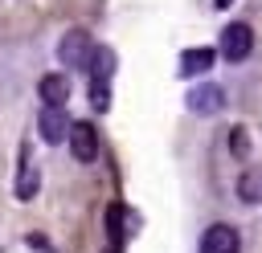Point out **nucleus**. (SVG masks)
Returning a JSON list of instances; mask_svg holds the SVG:
<instances>
[{
  "instance_id": "nucleus-1",
  "label": "nucleus",
  "mask_w": 262,
  "mask_h": 253,
  "mask_svg": "<svg viewBox=\"0 0 262 253\" xmlns=\"http://www.w3.org/2000/svg\"><path fill=\"white\" fill-rule=\"evenodd\" d=\"M57 57H61V65L78 69V65H86V61L94 57V45H90V37H86L82 29H74V33H66V37H61V45H57Z\"/></svg>"
},
{
  "instance_id": "nucleus-5",
  "label": "nucleus",
  "mask_w": 262,
  "mask_h": 253,
  "mask_svg": "<svg viewBox=\"0 0 262 253\" xmlns=\"http://www.w3.org/2000/svg\"><path fill=\"white\" fill-rule=\"evenodd\" d=\"M70 131H74V122H66L61 106H45L41 110V139L45 143H61V139H70Z\"/></svg>"
},
{
  "instance_id": "nucleus-6",
  "label": "nucleus",
  "mask_w": 262,
  "mask_h": 253,
  "mask_svg": "<svg viewBox=\"0 0 262 253\" xmlns=\"http://www.w3.org/2000/svg\"><path fill=\"white\" fill-rule=\"evenodd\" d=\"M66 98H70V82H66V73H49V78H41V102H45V106H66Z\"/></svg>"
},
{
  "instance_id": "nucleus-2",
  "label": "nucleus",
  "mask_w": 262,
  "mask_h": 253,
  "mask_svg": "<svg viewBox=\"0 0 262 253\" xmlns=\"http://www.w3.org/2000/svg\"><path fill=\"white\" fill-rule=\"evenodd\" d=\"M237 249H242V237L233 224H209L201 237V253H237Z\"/></svg>"
},
{
  "instance_id": "nucleus-8",
  "label": "nucleus",
  "mask_w": 262,
  "mask_h": 253,
  "mask_svg": "<svg viewBox=\"0 0 262 253\" xmlns=\"http://www.w3.org/2000/svg\"><path fill=\"white\" fill-rule=\"evenodd\" d=\"M213 65V49H188L184 57H180V73L184 78H196V73H205Z\"/></svg>"
},
{
  "instance_id": "nucleus-3",
  "label": "nucleus",
  "mask_w": 262,
  "mask_h": 253,
  "mask_svg": "<svg viewBox=\"0 0 262 253\" xmlns=\"http://www.w3.org/2000/svg\"><path fill=\"white\" fill-rule=\"evenodd\" d=\"M250 49H254V33H250V24H229V29L221 33V53H225L229 61H242Z\"/></svg>"
},
{
  "instance_id": "nucleus-7",
  "label": "nucleus",
  "mask_w": 262,
  "mask_h": 253,
  "mask_svg": "<svg viewBox=\"0 0 262 253\" xmlns=\"http://www.w3.org/2000/svg\"><path fill=\"white\" fill-rule=\"evenodd\" d=\"M221 86H201V90H192L188 94V110H196V114H213V110H221Z\"/></svg>"
},
{
  "instance_id": "nucleus-9",
  "label": "nucleus",
  "mask_w": 262,
  "mask_h": 253,
  "mask_svg": "<svg viewBox=\"0 0 262 253\" xmlns=\"http://www.w3.org/2000/svg\"><path fill=\"white\" fill-rule=\"evenodd\" d=\"M237 196H242L246 204H258V200H262V171H258V167L242 171V180H237Z\"/></svg>"
},
{
  "instance_id": "nucleus-4",
  "label": "nucleus",
  "mask_w": 262,
  "mask_h": 253,
  "mask_svg": "<svg viewBox=\"0 0 262 253\" xmlns=\"http://www.w3.org/2000/svg\"><path fill=\"white\" fill-rule=\"evenodd\" d=\"M70 151H74V159H82V163L98 159V135H94L90 122H74V131H70Z\"/></svg>"
}]
</instances>
